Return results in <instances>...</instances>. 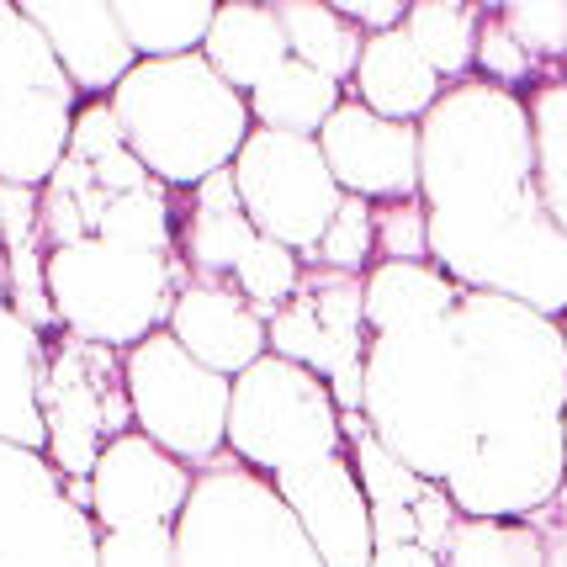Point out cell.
Masks as SVG:
<instances>
[{
    "instance_id": "6da1fadb",
    "label": "cell",
    "mask_w": 567,
    "mask_h": 567,
    "mask_svg": "<svg viewBox=\"0 0 567 567\" xmlns=\"http://www.w3.org/2000/svg\"><path fill=\"white\" fill-rule=\"evenodd\" d=\"M420 202L430 266L462 292L567 319V234L536 192V144L519 91L462 80L420 123Z\"/></svg>"
},
{
    "instance_id": "7a4b0ae2",
    "label": "cell",
    "mask_w": 567,
    "mask_h": 567,
    "mask_svg": "<svg viewBox=\"0 0 567 567\" xmlns=\"http://www.w3.org/2000/svg\"><path fill=\"white\" fill-rule=\"evenodd\" d=\"M451 350V483L467 519H525L567 483V334L494 292H462Z\"/></svg>"
},
{
    "instance_id": "3957f363",
    "label": "cell",
    "mask_w": 567,
    "mask_h": 567,
    "mask_svg": "<svg viewBox=\"0 0 567 567\" xmlns=\"http://www.w3.org/2000/svg\"><path fill=\"white\" fill-rule=\"evenodd\" d=\"M106 101L138 165L154 181H165L175 197L228 171L255 133L249 101L202 53L138 64Z\"/></svg>"
},
{
    "instance_id": "277c9868",
    "label": "cell",
    "mask_w": 567,
    "mask_h": 567,
    "mask_svg": "<svg viewBox=\"0 0 567 567\" xmlns=\"http://www.w3.org/2000/svg\"><path fill=\"white\" fill-rule=\"evenodd\" d=\"M175 192L138 165L112 101H80L70 154L43 186V245L112 239V245L175 255Z\"/></svg>"
},
{
    "instance_id": "5b68a950",
    "label": "cell",
    "mask_w": 567,
    "mask_h": 567,
    "mask_svg": "<svg viewBox=\"0 0 567 567\" xmlns=\"http://www.w3.org/2000/svg\"><path fill=\"white\" fill-rule=\"evenodd\" d=\"M43 276L59 329L112 350H133L159 334L181 287L192 281L181 255H154L112 239H74L49 249Z\"/></svg>"
},
{
    "instance_id": "8992f818",
    "label": "cell",
    "mask_w": 567,
    "mask_h": 567,
    "mask_svg": "<svg viewBox=\"0 0 567 567\" xmlns=\"http://www.w3.org/2000/svg\"><path fill=\"white\" fill-rule=\"evenodd\" d=\"M181 567H323L302 519L271 488V477L223 451L197 472V488L175 519Z\"/></svg>"
},
{
    "instance_id": "52a82bcc",
    "label": "cell",
    "mask_w": 567,
    "mask_h": 567,
    "mask_svg": "<svg viewBox=\"0 0 567 567\" xmlns=\"http://www.w3.org/2000/svg\"><path fill=\"white\" fill-rule=\"evenodd\" d=\"M80 91L22 6L0 0V186L43 192L70 154Z\"/></svg>"
},
{
    "instance_id": "ba28073f",
    "label": "cell",
    "mask_w": 567,
    "mask_h": 567,
    "mask_svg": "<svg viewBox=\"0 0 567 567\" xmlns=\"http://www.w3.org/2000/svg\"><path fill=\"white\" fill-rule=\"evenodd\" d=\"M228 451L260 477H281L323 456H346L350 445L329 382L281 355H260L245 377H234Z\"/></svg>"
},
{
    "instance_id": "9c48e42d",
    "label": "cell",
    "mask_w": 567,
    "mask_h": 567,
    "mask_svg": "<svg viewBox=\"0 0 567 567\" xmlns=\"http://www.w3.org/2000/svg\"><path fill=\"white\" fill-rule=\"evenodd\" d=\"M123 377L127 403H133V430L148 435L159 451H171L175 462L202 472L228 451L234 382L218 377L213 367H202L197 355H186V346L171 329L123 350Z\"/></svg>"
},
{
    "instance_id": "30bf717a",
    "label": "cell",
    "mask_w": 567,
    "mask_h": 567,
    "mask_svg": "<svg viewBox=\"0 0 567 567\" xmlns=\"http://www.w3.org/2000/svg\"><path fill=\"white\" fill-rule=\"evenodd\" d=\"M43 424H49V456L70 483L96 477L101 451L133 430V403H127L123 350L49 334V371H43Z\"/></svg>"
},
{
    "instance_id": "8fae6325",
    "label": "cell",
    "mask_w": 567,
    "mask_h": 567,
    "mask_svg": "<svg viewBox=\"0 0 567 567\" xmlns=\"http://www.w3.org/2000/svg\"><path fill=\"white\" fill-rule=\"evenodd\" d=\"M234 181H239V202L245 218L255 223L260 239L287 245L297 260H308L329 223L340 213V181L323 165L319 138H297V133H271L255 127L249 144L234 159Z\"/></svg>"
},
{
    "instance_id": "7c38bea8",
    "label": "cell",
    "mask_w": 567,
    "mask_h": 567,
    "mask_svg": "<svg viewBox=\"0 0 567 567\" xmlns=\"http://www.w3.org/2000/svg\"><path fill=\"white\" fill-rule=\"evenodd\" d=\"M367 281L302 266L297 297L271 319V355L329 382L340 414H361L367 403Z\"/></svg>"
},
{
    "instance_id": "4fadbf2b",
    "label": "cell",
    "mask_w": 567,
    "mask_h": 567,
    "mask_svg": "<svg viewBox=\"0 0 567 567\" xmlns=\"http://www.w3.org/2000/svg\"><path fill=\"white\" fill-rule=\"evenodd\" d=\"M43 451L0 441V567H101V525Z\"/></svg>"
},
{
    "instance_id": "5bb4252c",
    "label": "cell",
    "mask_w": 567,
    "mask_h": 567,
    "mask_svg": "<svg viewBox=\"0 0 567 567\" xmlns=\"http://www.w3.org/2000/svg\"><path fill=\"white\" fill-rule=\"evenodd\" d=\"M319 148L346 197L371 207L420 197V123H388L346 96L340 112L319 127Z\"/></svg>"
},
{
    "instance_id": "9a60e30c",
    "label": "cell",
    "mask_w": 567,
    "mask_h": 567,
    "mask_svg": "<svg viewBox=\"0 0 567 567\" xmlns=\"http://www.w3.org/2000/svg\"><path fill=\"white\" fill-rule=\"evenodd\" d=\"M197 488V472L175 462L171 451L127 430L101 451L91 477V519L101 530H138V525H175L186 498Z\"/></svg>"
},
{
    "instance_id": "2e32d148",
    "label": "cell",
    "mask_w": 567,
    "mask_h": 567,
    "mask_svg": "<svg viewBox=\"0 0 567 567\" xmlns=\"http://www.w3.org/2000/svg\"><path fill=\"white\" fill-rule=\"evenodd\" d=\"M271 488L287 498V509L302 519L308 542L319 546L323 567H371V504L361 494L355 462L346 456H323L313 467H297L271 477Z\"/></svg>"
},
{
    "instance_id": "e0dca14e",
    "label": "cell",
    "mask_w": 567,
    "mask_h": 567,
    "mask_svg": "<svg viewBox=\"0 0 567 567\" xmlns=\"http://www.w3.org/2000/svg\"><path fill=\"white\" fill-rule=\"evenodd\" d=\"M22 11L59 53L80 101H106L138 70V53L127 49L117 11L106 0H27Z\"/></svg>"
},
{
    "instance_id": "ac0fdd59",
    "label": "cell",
    "mask_w": 567,
    "mask_h": 567,
    "mask_svg": "<svg viewBox=\"0 0 567 567\" xmlns=\"http://www.w3.org/2000/svg\"><path fill=\"white\" fill-rule=\"evenodd\" d=\"M165 329L186 346V355H197L228 382L245 377L260 355H271V323L249 308L234 281H186Z\"/></svg>"
},
{
    "instance_id": "d6986e66",
    "label": "cell",
    "mask_w": 567,
    "mask_h": 567,
    "mask_svg": "<svg viewBox=\"0 0 567 567\" xmlns=\"http://www.w3.org/2000/svg\"><path fill=\"white\" fill-rule=\"evenodd\" d=\"M255 245H260V234L245 218L234 165L207 175L197 192H186V213L175 223V255L186 260L192 281H234V271L249 260Z\"/></svg>"
},
{
    "instance_id": "ffe728a7",
    "label": "cell",
    "mask_w": 567,
    "mask_h": 567,
    "mask_svg": "<svg viewBox=\"0 0 567 567\" xmlns=\"http://www.w3.org/2000/svg\"><path fill=\"white\" fill-rule=\"evenodd\" d=\"M346 96L371 106V112L388 117V123H424L430 106L445 96V80L424 64V53L414 49L409 32L398 27V32L367 38L361 64H355V80L346 85Z\"/></svg>"
},
{
    "instance_id": "44dd1931",
    "label": "cell",
    "mask_w": 567,
    "mask_h": 567,
    "mask_svg": "<svg viewBox=\"0 0 567 567\" xmlns=\"http://www.w3.org/2000/svg\"><path fill=\"white\" fill-rule=\"evenodd\" d=\"M43 371H49V334L6 302L0 308V441L49 451L43 424Z\"/></svg>"
},
{
    "instance_id": "7402d4cb",
    "label": "cell",
    "mask_w": 567,
    "mask_h": 567,
    "mask_svg": "<svg viewBox=\"0 0 567 567\" xmlns=\"http://www.w3.org/2000/svg\"><path fill=\"white\" fill-rule=\"evenodd\" d=\"M0 255H6V281H11V308L32 329L59 334L49 302V245H43V192L27 186H0Z\"/></svg>"
},
{
    "instance_id": "603a6c76",
    "label": "cell",
    "mask_w": 567,
    "mask_h": 567,
    "mask_svg": "<svg viewBox=\"0 0 567 567\" xmlns=\"http://www.w3.org/2000/svg\"><path fill=\"white\" fill-rule=\"evenodd\" d=\"M202 59L239 91L249 96L271 70H281L292 49H287V32L276 22V6H255V0H228L213 17V32L202 43Z\"/></svg>"
},
{
    "instance_id": "cb8c5ba5",
    "label": "cell",
    "mask_w": 567,
    "mask_h": 567,
    "mask_svg": "<svg viewBox=\"0 0 567 567\" xmlns=\"http://www.w3.org/2000/svg\"><path fill=\"white\" fill-rule=\"evenodd\" d=\"M367 329H403V323L441 319L462 302V287L430 260H377L367 276Z\"/></svg>"
},
{
    "instance_id": "d4e9b609",
    "label": "cell",
    "mask_w": 567,
    "mask_h": 567,
    "mask_svg": "<svg viewBox=\"0 0 567 567\" xmlns=\"http://www.w3.org/2000/svg\"><path fill=\"white\" fill-rule=\"evenodd\" d=\"M249 117L255 127H271V133H297V138H319V127L340 112L346 101V85L329 80V74L308 70L287 59L281 70H271L255 91H249Z\"/></svg>"
},
{
    "instance_id": "484cf974",
    "label": "cell",
    "mask_w": 567,
    "mask_h": 567,
    "mask_svg": "<svg viewBox=\"0 0 567 567\" xmlns=\"http://www.w3.org/2000/svg\"><path fill=\"white\" fill-rule=\"evenodd\" d=\"M276 22L287 32V49H292L297 64L329 74L350 85L355 80V64H361V49H367V32L350 27L334 0H276Z\"/></svg>"
},
{
    "instance_id": "4316f807",
    "label": "cell",
    "mask_w": 567,
    "mask_h": 567,
    "mask_svg": "<svg viewBox=\"0 0 567 567\" xmlns=\"http://www.w3.org/2000/svg\"><path fill=\"white\" fill-rule=\"evenodd\" d=\"M112 11H117V27H123L127 49L138 53V64L202 53L213 17H218L213 0H112Z\"/></svg>"
},
{
    "instance_id": "83f0119b",
    "label": "cell",
    "mask_w": 567,
    "mask_h": 567,
    "mask_svg": "<svg viewBox=\"0 0 567 567\" xmlns=\"http://www.w3.org/2000/svg\"><path fill=\"white\" fill-rule=\"evenodd\" d=\"M477 22H483V11L462 6V0H409L403 32L445 85H462L477 70Z\"/></svg>"
},
{
    "instance_id": "f1b7e54d",
    "label": "cell",
    "mask_w": 567,
    "mask_h": 567,
    "mask_svg": "<svg viewBox=\"0 0 567 567\" xmlns=\"http://www.w3.org/2000/svg\"><path fill=\"white\" fill-rule=\"evenodd\" d=\"M530 144H536V192L551 223L567 234V74H551L525 91Z\"/></svg>"
},
{
    "instance_id": "f546056e",
    "label": "cell",
    "mask_w": 567,
    "mask_h": 567,
    "mask_svg": "<svg viewBox=\"0 0 567 567\" xmlns=\"http://www.w3.org/2000/svg\"><path fill=\"white\" fill-rule=\"evenodd\" d=\"M445 567H546L542 530L530 519H456Z\"/></svg>"
},
{
    "instance_id": "4dcf8cb0",
    "label": "cell",
    "mask_w": 567,
    "mask_h": 567,
    "mask_svg": "<svg viewBox=\"0 0 567 567\" xmlns=\"http://www.w3.org/2000/svg\"><path fill=\"white\" fill-rule=\"evenodd\" d=\"M302 266L340 271V276H367L371 266H377V207L361 197H346L340 213H334V223H329V234H323L319 249H313Z\"/></svg>"
},
{
    "instance_id": "1f68e13d",
    "label": "cell",
    "mask_w": 567,
    "mask_h": 567,
    "mask_svg": "<svg viewBox=\"0 0 567 567\" xmlns=\"http://www.w3.org/2000/svg\"><path fill=\"white\" fill-rule=\"evenodd\" d=\"M234 287L245 292V302L260 313V319L271 323L287 302L297 297L302 287V260H297L287 245H276V239H260V245L249 249V260L234 271Z\"/></svg>"
},
{
    "instance_id": "d6a6232c",
    "label": "cell",
    "mask_w": 567,
    "mask_h": 567,
    "mask_svg": "<svg viewBox=\"0 0 567 567\" xmlns=\"http://www.w3.org/2000/svg\"><path fill=\"white\" fill-rule=\"evenodd\" d=\"M477 11H483V6H477ZM472 74L488 80V85H504V91H519V96H525L530 85L551 80V70L536 64V59L509 38V27L498 22V6L494 11H483V22H477V70Z\"/></svg>"
},
{
    "instance_id": "836d02e7",
    "label": "cell",
    "mask_w": 567,
    "mask_h": 567,
    "mask_svg": "<svg viewBox=\"0 0 567 567\" xmlns=\"http://www.w3.org/2000/svg\"><path fill=\"white\" fill-rule=\"evenodd\" d=\"M498 22L509 27V38H515L536 64L567 59V6L563 0H509V6H498Z\"/></svg>"
},
{
    "instance_id": "e575fe53",
    "label": "cell",
    "mask_w": 567,
    "mask_h": 567,
    "mask_svg": "<svg viewBox=\"0 0 567 567\" xmlns=\"http://www.w3.org/2000/svg\"><path fill=\"white\" fill-rule=\"evenodd\" d=\"M377 260H430V218L420 197L377 207Z\"/></svg>"
},
{
    "instance_id": "d590c367",
    "label": "cell",
    "mask_w": 567,
    "mask_h": 567,
    "mask_svg": "<svg viewBox=\"0 0 567 567\" xmlns=\"http://www.w3.org/2000/svg\"><path fill=\"white\" fill-rule=\"evenodd\" d=\"M101 567H181L175 563V525L101 530Z\"/></svg>"
},
{
    "instance_id": "8d00e7d4",
    "label": "cell",
    "mask_w": 567,
    "mask_h": 567,
    "mask_svg": "<svg viewBox=\"0 0 567 567\" xmlns=\"http://www.w3.org/2000/svg\"><path fill=\"white\" fill-rule=\"evenodd\" d=\"M334 11H340L350 27H361L367 38H377V32H398V27H403L409 0H334Z\"/></svg>"
},
{
    "instance_id": "74e56055",
    "label": "cell",
    "mask_w": 567,
    "mask_h": 567,
    "mask_svg": "<svg viewBox=\"0 0 567 567\" xmlns=\"http://www.w3.org/2000/svg\"><path fill=\"white\" fill-rule=\"evenodd\" d=\"M536 530H542V546H546V567H567V483L563 494L542 504L536 515H525Z\"/></svg>"
},
{
    "instance_id": "f35d334b",
    "label": "cell",
    "mask_w": 567,
    "mask_h": 567,
    "mask_svg": "<svg viewBox=\"0 0 567 567\" xmlns=\"http://www.w3.org/2000/svg\"><path fill=\"white\" fill-rule=\"evenodd\" d=\"M371 567H445V563L435 551H424L420 542H403V546H377Z\"/></svg>"
},
{
    "instance_id": "ab89813d",
    "label": "cell",
    "mask_w": 567,
    "mask_h": 567,
    "mask_svg": "<svg viewBox=\"0 0 567 567\" xmlns=\"http://www.w3.org/2000/svg\"><path fill=\"white\" fill-rule=\"evenodd\" d=\"M11 302V281H6V255H0V308Z\"/></svg>"
},
{
    "instance_id": "60d3db41",
    "label": "cell",
    "mask_w": 567,
    "mask_h": 567,
    "mask_svg": "<svg viewBox=\"0 0 567 567\" xmlns=\"http://www.w3.org/2000/svg\"><path fill=\"white\" fill-rule=\"evenodd\" d=\"M563 334H567V319H563ZM563 430H567V414H563Z\"/></svg>"
}]
</instances>
